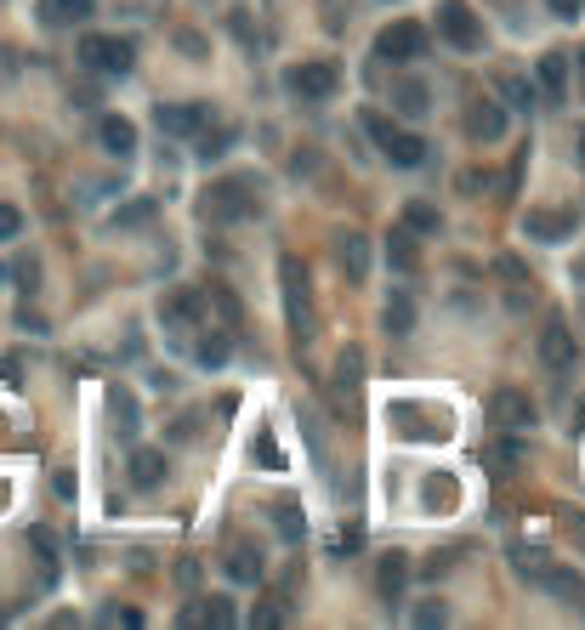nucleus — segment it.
I'll use <instances>...</instances> for the list:
<instances>
[{
    "label": "nucleus",
    "instance_id": "1",
    "mask_svg": "<svg viewBox=\"0 0 585 630\" xmlns=\"http://www.w3.org/2000/svg\"><path fill=\"white\" fill-rule=\"evenodd\" d=\"M512 568H517L523 579H534L540 591H551V596H568V602H580V596H585V579L574 574V568H563V562H551L546 551L512 545Z\"/></svg>",
    "mask_w": 585,
    "mask_h": 630
},
{
    "label": "nucleus",
    "instance_id": "2",
    "mask_svg": "<svg viewBox=\"0 0 585 630\" xmlns=\"http://www.w3.org/2000/svg\"><path fill=\"white\" fill-rule=\"evenodd\" d=\"M279 279H284V313H290V335L307 341L313 335V290H307V267L296 256L279 262Z\"/></svg>",
    "mask_w": 585,
    "mask_h": 630
},
{
    "label": "nucleus",
    "instance_id": "3",
    "mask_svg": "<svg viewBox=\"0 0 585 630\" xmlns=\"http://www.w3.org/2000/svg\"><path fill=\"white\" fill-rule=\"evenodd\" d=\"M250 210H256L250 176H228V182H211V193H205V216H211L216 228H233V222H245Z\"/></svg>",
    "mask_w": 585,
    "mask_h": 630
},
{
    "label": "nucleus",
    "instance_id": "4",
    "mask_svg": "<svg viewBox=\"0 0 585 630\" xmlns=\"http://www.w3.org/2000/svg\"><path fill=\"white\" fill-rule=\"evenodd\" d=\"M336 86H341V74H336V63H324V57L284 69V91H290V97H302V103H330Z\"/></svg>",
    "mask_w": 585,
    "mask_h": 630
},
{
    "label": "nucleus",
    "instance_id": "5",
    "mask_svg": "<svg viewBox=\"0 0 585 630\" xmlns=\"http://www.w3.org/2000/svg\"><path fill=\"white\" fill-rule=\"evenodd\" d=\"M80 63L97 74H125L131 63H137V46L120 35H80Z\"/></svg>",
    "mask_w": 585,
    "mask_h": 630
},
{
    "label": "nucleus",
    "instance_id": "6",
    "mask_svg": "<svg viewBox=\"0 0 585 630\" xmlns=\"http://www.w3.org/2000/svg\"><path fill=\"white\" fill-rule=\"evenodd\" d=\"M438 35H444L455 52H478L483 46V23L472 18L466 0H444V6H438Z\"/></svg>",
    "mask_w": 585,
    "mask_h": 630
},
{
    "label": "nucleus",
    "instance_id": "7",
    "mask_svg": "<svg viewBox=\"0 0 585 630\" xmlns=\"http://www.w3.org/2000/svg\"><path fill=\"white\" fill-rule=\"evenodd\" d=\"M375 57L381 63H415V57H426V29L421 23H387L381 40H375Z\"/></svg>",
    "mask_w": 585,
    "mask_h": 630
},
{
    "label": "nucleus",
    "instance_id": "8",
    "mask_svg": "<svg viewBox=\"0 0 585 630\" xmlns=\"http://www.w3.org/2000/svg\"><path fill=\"white\" fill-rule=\"evenodd\" d=\"M540 364L574 369V330H568V318H557V313L546 318V330H540Z\"/></svg>",
    "mask_w": 585,
    "mask_h": 630
},
{
    "label": "nucleus",
    "instance_id": "9",
    "mask_svg": "<svg viewBox=\"0 0 585 630\" xmlns=\"http://www.w3.org/2000/svg\"><path fill=\"white\" fill-rule=\"evenodd\" d=\"M574 222H580L574 210H529V216H523V233L540 239V245H563L568 233H574Z\"/></svg>",
    "mask_w": 585,
    "mask_h": 630
},
{
    "label": "nucleus",
    "instance_id": "10",
    "mask_svg": "<svg viewBox=\"0 0 585 630\" xmlns=\"http://www.w3.org/2000/svg\"><path fill=\"white\" fill-rule=\"evenodd\" d=\"M466 137H472V142H500V137H506V108L489 103V97L472 103V108H466Z\"/></svg>",
    "mask_w": 585,
    "mask_h": 630
},
{
    "label": "nucleus",
    "instance_id": "11",
    "mask_svg": "<svg viewBox=\"0 0 585 630\" xmlns=\"http://www.w3.org/2000/svg\"><path fill=\"white\" fill-rule=\"evenodd\" d=\"M211 125V108L205 103H177V108H160V131L165 137H194Z\"/></svg>",
    "mask_w": 585,
    "mask_h": 630
},
{
    "label": "nucleus",
    "instance_id": "12",
    "mask_svg": "<svg viewBox=\"0 0 585 630\" xmlns=\"http://www.w3.org/2000/svg\"><path fill=\"white\" fill-rule=\"evenodd\" d=\"M97 142H103L108 159H131V154H137V125L120 120V114H103V125H97Z\"/></svg>",
    "mask_w": 585,
    "mask_h": 630
},
{
    "label": "nucleus",
    "instance_id": "13",
    "mask_svg": "<svg viewBox=\"0 0 585 630\" xmlns=\"http://www.w3.org/2000/svg\"><path fill=\"white\" fill-rule=\"evenodd\" d=\"M489 415L500 420V426H534V403H529V392H512V386H500L495 398H489Z\"/></svg>",
    "mask_w": 585,
    "mask_h": 630
},
{
    "label": "nucleus",
    "instance_id": "14",
    "mask_svg": "<svg viewBox=\"0 0 585 630\" xmlns=\"http://www.w3.org/2000/svg\"><path fill=\"white\" fill-rule=\"evenodd\" d=\"M392 114L426 120V114H432V91H426V80H398V86H392Z\"/></svg>",
    "mask_w": 585,
    "mask_h": 630
},
{
    "label": "nucleus",
    "instance_id": "15",
    "mask_svg": "<svg viewBox=\"0 0 585 630\" xmlns=\"http://www.w3.org/2000/svg\"><path fill=\"white\" fill-rule=\"evenodd\" d=\"M97 12V0H40V23L46 29H74Z\"/></svg>",
    "mask_w": 585,
    "mask_h": 630
},
{
    "label": "nucleus",
    "instance_id": "16",
    "mask_svg": "<svg viewBox=\"0 0 585 630\" xmlns=\"http://www.w3.org/2000/svg\"><path fill=\"white\" fill-rule=\"evenodd\" d=\"M534 91H546L551 103H563V97H568V57L563 52L540 57V69H534Z\"/></svg>",
    "mask_w": 585,
    "mask_h": 630
},
{
    "label": "nucleus",
    "instance_id": "17",
    "mask_svg": "<svg viewBox=\"0 0 585 630\" xmlns=\"http://www.w3.org/2000/svg\"><path fill=\"white\" fill-rule=\"evenodd\" d=\"M387 267H392V273H404V279H409V273H421V245H415V233H409V228H392L387 233Z\"/></svg>",
    "mask_w": 585,
    "mask_h": 630
},
{
    "label": "nucleus",
    "instance_id": "18",
    "mask_svg": "<svg viewBox=\"0 0 585 630\" xmlns=\"http://www.w3.org/2000/svg\"><path fill=\"white\" fill-rule=\"evenodd\" d=\"M222 568H228V579H233V585H256L267 562H262V551H256V545H228Z\"/></svg>",
    "mask_w": 585,
    "mask_h": 630
},
{
    "label": "nucleus",
    "instance_id": "19",
    "mask_svg": "<svg viewBox=\"0 0 585 630\" xmlns=\"http://www.w3.org/2000/svg\"><path fill=\"white\" fill-rule=\"evenodd\" d=\"M199 313H205V296H194V290H177V296H165V301H160L165 330H188Z\"/></svg>",
    "mask_w": 585,
    "mask_h": 630
},
{
    "label": "nucleus",
    "instance_id": "20",
    "mask_svg": "<svg viewBox=\"0 0 585 630\" xmlns=\"http://www.w3.org/2000/svg\"><path fill=\"white\" fill-rule=\"evenodd\" d=\"M336 262L347 267V279L353 284H364V273H370V245H364L358 233H341L336 239Z\"/></svg>",
    "mask_w": 585,
    "mask_h": 630
},
{
    "label": "nucleus",
    "instance_id": "21",
    "mask_svg": "<svg viewBox=\"0 0 585 630\" xmlns=\"http://www.w3.org/2000/svg\"><path fill=\"white\" fill-rule=\"evenodd\" d=\"M131 483H137V489H160L165 483V455L160 449H131Z\"/></svg>",
    "mask_w": 585,
    "mask_h": 630
},
{
    "label": "nucleus",
    "instance_id": "22",
    "mask_svg": "<svg viewBox=\"0 0 585 630\" xmlns=\"http://www.w3.org/2000/svg\"><path fill=\"white\" fill-rule=\"evenodd\" d=\"M375 585H381V596H387V608L404 596V585H409V557H381V574H375Z\"/></svg>",
    "mask_w": 585,
    "mask_h": 630
},
{
    "label": "nucleus",
    "instance_id": "23",
    "mask_svg": "<svg viewBox=\"0 0 585 630\" xmlns=\"http://www.w3.org/2000/svg\"><path fill=\"white\" fill-rule=\"evenodd\" d=\"M194 358L205 369H222L233 358V335L228 330H211V335H199V347H194Z\"/></svg>",
    "mask_w": 585,
    "mask_h": 630
},
{
    "label": "nucleus",
    "instance_id": "24",
    "mask_svg": "<svg viewBox=\"0 0 585 630\" xmlns=\"http://www.w3.org/2000/svg\"><path fill=\"white\" fill-rule=\"evenodd\" d=\"M381 154H387L392 165H421V159H426V142L409 137V131H392V142L381 148Z\"/></svg>",
    "mask_w": 585,
    "mask_h": 630
},
{
    "label": "nucleus",
    "instance_id": "25",
    "mask_svg": "<svg viewBox=\"0 0 585 630\" xmlns=\"http://www.w3.org/2000/svg\"><path fill=\"white\" fill-rule=\"evenodd\" d=\"M273 523H279V534H284L290 545H302L307 517H302V506H296V500H279V506H273Z\"/></svg>",
    "mask_w": 585,
    "mask_h": 630
},
{
    "label": "nucleus",
    "instance_id": "26",
    "mask_svg": "<svg viewBox=\"0 0 585 630\" xmlns=\"http://www.w3.org/2000/svg\"><path fill=\"white\" fill-rule=\"evenodd\" d=\"M392 420H398L404 438H438V426H421L426 409H415V403H392Z\"/></svg>",
    "mask_w": 585,
    "mask_h": 630
},
{
    "label": "nucleus",
    "instance_id": "27",
    "mask_svg": "<svg viewBox=\"0 0 585 630\" xmlns=\"http://www.w3.org/2000/svg\"><path fill=\"white\" fill-rule=\"evenodd\" d=\"M500 97H506V108H534V80H523V74H500Z\"/></svg>",
    "mask_w": 585,
    "mask_h": 630
},
{
    "label": "nucleus",
    "instance_id": "28",
    "mask_svg": "<svg viewBox=\"0 0 585 630\" xmlns=\"http://www.w3.org/2000/svg\"><path fill=\"white\" fill-rule=\"evenodd\" d=\"M381 318H387V330H392V335H409V330H415V301L398 290V296L387 301V313H381Z\"/></svg>",
    "mask_w": 585,
    "mask_h": 630
},
{
    "label": "nucleus",
    "instance_id": "29",
    "mask_svg": "<svg viewBox=\"0 0 585 630\" xmlns=\"http://www.w3.org/2000/svg\"><path fill=\"white\" fill-rule=\"evenodd\" d=\"M455 494H461V489H455V477H426V483H421V500L432 511H438V506H455Z\"/></svg>",
    "mask_w": 585,
    "mask_h": 630
},
{
    "label": "nucleus",
    "instance_id": "30",
    "mask_svg": "<svg viewBox=\"0 0 585 630\" xmlns=\"http://www.w3.org/2000/svg\"><path fill=\"white\" fill-rule=\"evenodd\" d=\"M517 460H523V443H495V449H483V466H489V472H512Z\"/></svg>",
    "mask_w": 585,
    "mask_h": 630
},
{
    "label": "nucleus",
    "instance_id": "31",
    "mask_svg": "<svg viewBox=\"0 0 585 630\" xmlns=\"http://www.w3.org/2000/svg\"><path fill=\"white\" fill-rule=\"evenodd\" d=\"M233 142H239V131H228V125H222V131H216V137H211V131H205V137H199V148H194V154L205 159V165H211V159H222V154H228Z\"/></svg>",
    "mask_w": 585,
    "mask_h": 630
},
{
    "label": "nucleus",
    "instance_id": "32",
    "mask_svg": "<svg viewBox=\"0 0 585 630\" xmlns=\"http://www.w3.org/2000/svg\"><path fill=\"white\" fill-rule=\"evenodd\" d=\"M154 199H131L125 210H114V228H142V222H154Z\"/></svg>",
    "mask_w": 585,
    "mask_h": 630
},
{
    "label": "nucleus",
    "instance_id": "33",
    "mask_svg": "<svg viewBox=\"0 0 585 630\" xmlns=\"http://www.w3.org/2000/svg\"><path fill=\"white\" fill-rule=\"evenodd\" d=\"M199 619H205V625H216V630H228L233 625V602H228V596H205Z\"/></svg>",
    "mask_w": 585,
    "mask_h": 630
},
{
    "label": "nucleus",
    "instance_id": "34",
    "mask_svg": "<svg viewBox=\"0 0 585 630\" xmlns=\"http://www.w3.org/2000/svg\"><path fill=\"white\" fill-rule=\"evenodd\" d=\"M404 228L409 233H438V210H432V205H409L404 210Z\"/></svg>",
    "mask_w": 585,
    "mask_h": 630
},
{
    "label": "nucleus",
    "instance_id": "35",
    "mask_svg": "<svg viewBox=\"0 0 585 630\" xmlns=\"http://www.w3.org/2000/svg\"><path fill=\"white\" fill-rule=\"evenodd\" d=\"M250 455H262V466H267V472H279V466H284V455H279V443H273V432H256Z\"/></svg>",
    "mask_w": 585,
    "mask_h": 630
},
{
    "label": "nucleus",
    "instance_id": "36",
    "mask_svg": "<svg viewBox=\"0 0 585 630\" xmlns=\"http://www.w3.org/2000/svg\"><path fill=\"white\" fill-rule=\"evenodd\" d=\"M336 375H341V386H358V375H364V352L347 347L341 352V364H336Z\"/></svg>",
    "mask_w": 585,
    "mask_h": 630
},
{
    "label": "nucleus",
    "instance_id": "37",
    "mask_svg": "<svg viewBox=\"0 0 585 630\" xmlns=\"http://www.w3.org/2000/svg\"><path fill=\"white\" fill-rule=\"evenodd\" d=\"M347 18H353V0H347V6H341V0H324V29H330V35H341Z\"/></svg>",
    "mask_w": 585,
    "mask_h": 630
},
{
    "label": "nucleus",
    "instance_id": "38",
    "mask_svg": "<svg viewBox=\"0 0 585 630\" xmlns=\"http://www.w3.org/2000/svg\"><path fill=\"white\" fill-rule=\"evenodd\" d=\"M23 233V210L18 205H0V245H12Z\"/></svg>",
    "mask_w": 585,
    "mask_h": 630
},
{
    "label": "nucleus",
    "instance_id": "39",
    "mask_svg": "<svg viewBox=\"0 0 585 630\" xmlns=\"http://www.w3.org/2000/svg\"><path fill=\"white\" fill-rule=\"evenodd\" d=\"M114 415H120V432H131V426H137V398H131V392H120V386H114Z\"/></svg>",
    "mask_w": 585,
    "mask_h": 630
},
{
    "label": "nucleus",
    "instance_id": "40",
    "mask_svg": "<svg viewBox=\"0 0 585 630\" xmlns=\"http://www.w3.org/2000/svg\"><path fill=\"white\" fill-rule=\"evenodd\" d=\"M364 131H370V137L381 142V148H387V142H392V131H398V125H392L387 114H375V108H370V114H364Z\"/></svg>",
    "mask_w": 585,
    "mask_h": 630
},
{
    "label": "nucleus",
    "instance_id": "41",
    "mask_svg": "<svg viewBox=\"0 0 585 630\" xmlns=\"http://www.w3.org/2000/svg\"><path fill=\"white\" fill-rule=\"evenodd\" d=\"M444 619H449L444 602H426V608H415V625H444Z\"/></svg>",
    "mask_w": 585,
    "mask_h": 630
},
{
    "label": "nucleus",
    "instance_id": "42",
    "mask_svg": "<svg viewBox=\"0 0 585 630\" xmlns=\"http://www.w3.org/2000/svg\"><path fill=\"white\" fill-rule=\"evenodd\" d=\"M29 540H35V551H40V557H46V562H57V540H52V528H35Z\"/></svg>",
    "mask_w": 585,
    "mask_h": 630
},
{
    "label": "nucleus",
    "instance_id": "43",
    "mask_svg": "<svg viewBox=\"0 0 585 630\" xmlns=\"http://www.w3.org/2000/svg\"><path fill=\"white\" fill-rule=\"evenodd\" d=\"M546 6L557 12V18H580V6H585V0H546Z\"/></svg>",
    "mask_w": 585,
    "mask_h": 630
},
{
    "label": "nucleus",
    "instance_id": "44",
    "mask_svg": "<svg viewBox=\"0 0 585 630\" xmlns=\"http://www.w3.org/2000/svg\"><path fill=\"white\" fill-rule=\"evenodd\" d=\"M500 273H506V279H529V273H523V262H517V256H500Z\"/></svg>",
    "mask_w": 585,
    "mask_h": 630
},
{
    "label": "nucleus",
    "instance_id": "45",
    "mask_svg": "<svg viewBox=\"0 0 585 630\" xmlns=\"http://www.w3.org/2000/svg\"><path fill=\"white\" fill-rule=\"evenodd\" d=\"M12 74H18V57H12L6 46H0V80H12Z\"/></svg>",
    "mask_w": 585,
    "mask_h": 630
},
{
    "label": "nucleus",
    "instance_id": "46",
    "mask_svg": "<svg viewBox=\"0 0 585 630\" xmlns=\"http://www.w3.org/2000/svg\"><path fill=\"white\" fill-rule=\"evenodd\" d=\"M568 534H580V545H585V517L580 511H568Z\"/></svg>",
    "mask_w": 585,
    "mask_h": 630
},
{
    "label": "nucleus",
    "instance_id": "47",
    "mask_svg": "<svg viewBox=\"0 0 585 630\" xmlns=\"http://www.w3.org/2000/svg\"><path fill=\"white\" fill-rule=\"evenodd\" d=\"M580 159H585V125H580Z\"/></svg>",
    "mask_w": 585,
    "mask_h": 630
},
{
    "label": "nucleus",
    "instance_id": "48",
    "mask_svg": "<svg viewBox=\"0 0 585 630\" xmlns=\"http://www.w3.org/2000/svg\"><path fill=\"white\" fill-rule=\"evenodd\" d=\"M580 80H585V52H580Z\"/></svg>",
    "mask_w": 585,
    "mask_h": 630
}]
</instances>
